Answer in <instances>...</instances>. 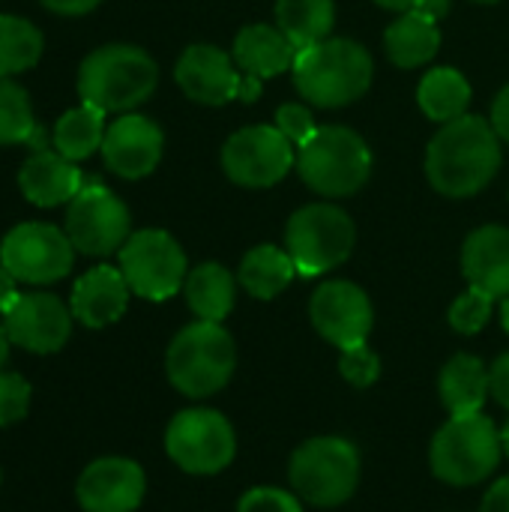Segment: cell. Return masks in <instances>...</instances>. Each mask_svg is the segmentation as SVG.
I'll return each mask as SVG.
<instances>
[{
    "instance_id": "28",
    "label": "cell",
    "mask_w": 509,
    "mask_h": 512,
    "mask_svg": "<svg viewBox=\"0 0 509 512\" xmlns=\"http://www.w3.org/2000/svg\"><path fill=\"white\" fill-rule=\"evenodd\" d=\"M105 111L81 102L78 108L66 111L57 123H54V135L51 144L60 156H66L69 162H81L87 156H93L96 150H102L105 141Z\"/></svg>"
},
{
    "instance_id": "1",
    "label": "cell",
    "mask_w": 509,
    "mask_h": 512,
    "mask_svg": "<svg viewBox=\"0 0 509 512\" xmlns=\"http://www.w3.org/2000/svg\"><path fill=\"white\" fill-rule=\"evenodd\" d=\"M501 168V138L492 123L462 114L441 126L426 150V177L447 198L483 192Z\"/></svg>"
},
{
    "instance_id": "23",
    "label": "cell",
    "mask_w": 509,
    "mask_h": 512,
    "mask_svg": "<svg viewBox=\"0 0 509 512\" xmlns=\"http://www.w3.org/2000/svg\"><path fill=\"white\" fill-rule=\"evenodd\" d=\"M384 48L387 57L399 66V69H417L423 63H429L438 48H441V30L438 21L420 9L402 12L384 33Z\"/></svg>"
},
{
    "instance_id": "5",
    "label": "cell",
    "mask_w": 509,
    "mask_h": 512,
    "mask_svg": "<svg viewBox=\"0 0 509 512\" xmlns=\"http://www.w3.org/2000/svg\"><path fill=\"white\" fill-rule=\"evenodd\" d=\"M297 171L318 195L348 198L369 180L372 153L354 129L318 126V132L297 153Z\"/></svg>"
},
{
    "instance_id": "43",
    "label": "cell",
    "mask_w": 509,
    "mask_h": 512,
    "mask_svg": "<svg viewBox=\"0 0 509 512\" xmlns=\"http://www.w3.org/2000/svg\"><path fill=\"white\" fill-rule=\"evenodd\" d=\"M378 6H384V9H393V12H411V9H417L423 0H375Z\"/></svg>"
},
{
    "instance_id": "45",
    "label": "cell",
    "mask_w": 509,
    "mask_h": 512,
    "mask_svg": "<svg viewBox=\"0 0 509 512\" xmlns=\"http://www.w3.org/2000/svg\"><path fill=\"white\" fill-rule=\"evenodd\" d=\"M501 321H504V330L509 333V297H504V306H501Z\"/></svg>"
},
{
    "instance_id": "19",
    "label": "cell",
    "mask_w": 509,
    "mask_h": 512,
    "mask_svg": "<svg viewBox=\"0 0 509 512\" xmlns=\"http://www.w3.org/2000/svg\"><path fill=\"white\" fill-rule=\"evenodd\" d=\"M462 270L471 288L489 294L492 300L509 297V228L483 225L462 249Z\"/></svg>"
},
{
    "instance_id": "10",
    "label": "cell",
    "mask_w": 509,
    "mask_h": 512,
    "mask_svg": "<svg viewBox=\"0 0 509 512\" xmlns=\"http://www.w3.org/2000/svg\"><path fill=\"white\" fill-rule=\"evenodd\" d=\"M165 450L186 474H219L231 465L237 441L231 423L219 411L192 408L171 420Z\"/></svg>"
},
{
    "instance_id": "9",
    "label": "cell",
    "mask_w": 509,
    "mask_h": 512,
    "mask_svg": "<svg viewBox=\"0 0 509 512\" xmlns=\"http://www.w3.org/2000/svg\"><path fill=\"white\" fill-rule=\"evenodd\" d=\"M120 273L144 300H168L186 282V255L180 243L159 228L135 231L120 249Z\"/></svg>"
},
{
    "instance_id": "15",
    "label": "cell",
    "mask_w": 509,
    "mask_h": 512,
    "mask_svg": "<svg viewBox=\"0 0 509 512\" xmlns=\"http://www.w3.org/2000/svg\"><path fill=\"white\" fill-rule=\"evenodd\" d=\"M309 315L315 330L339 351L366 345L375 321L366 291L354 282H324L309 303Z\"/></svg>"
},
{
    "instance_id": "35",
    "label": "cell",
    "mask_w": 509,
    "mask_h": 512,
    "mask_svg": "<svg viewBox=\"0 0 509 512\" xmlns=\"http://www.w3.org/2000/svg\"><path fill=\"white\" fill-rule=\"evenodd\" d=\"M276 129H279L294 147H303V144L318 132V126H315V120H312V111H309L306 105H294V102H288V105H282V108L276 111Z\"/></svg>"
},
{
    "instance_id": "34",
    "label": "cell",
    "mask_w": 509,
    "mask_h": 512,
    "mask_svg": "<svg viewBox=\"0 0 509 512\" xmlns=\"http://www.w3.org/2000/svg\"><path fill=\"white\" fill-rule=\"evenodd\" d=\"M339 372L345 375V381H348V384H354V387H369V384H375V381H378L381 360H378L366 345H357V348L342 351Z\"/></svg>"
},
{
    "instance_id": "42",
    "label": "cell",
    "mask_w": 509,
    "mask_h": 512,
    "mask_svg": "<svg viewBox=\"0 0 509 512\" xmlns=\"http://www.w3.org/2000/svg\"><path fill=\"white\" fill-rule=\"evenodd\" d=\"M417 9H420V12H426V15H432L435 21H441V18L450 12V0H423Z\"/></svg>"
},
{
    "instance_id": "18",
    "label": "cell",
    "mask_w": 509,
    "mask_h": 512,
    "mask_svg": "<svg viewBox=\"0 0 509 512\" xmlns=\"http://www.w3.org/2000/svg\"><path fill=\"white\" fill-rule=\"evenodd\" d=\"M162 144H165L162 129L153 120L141 114H123L105 129L102 156L114 174L126 180H138L159 165Z\"/></svg>"
},
{
    "instance_id": "29",
    "label": "cell",
    "mask_w": 509,
    "mask_h": 512,
    "mask_svg": "<svg viewBox=\"0 0 509 512\" xmlns=\"http://www.w3.org/2000/svg\"><path fill=\"white\" fill-rule=\"evenodd\" d=\"M294 276H297V267L288 249H279V246H255L252 252H246L240 264V282L258 300H273L291 285Z\"/></svg>"
},
{
    "instance_id": "12",
    "label": "cell",
    "mask_w": 509,
    "mask_h": 512,
    "mask_svg": "<svg viewBox=\"0 0 509 512\" xmlns=\"http://www.w3.org/2000/svg\"><path fill=\"white\" fill-rule=\"evenodd\" d=\"M297 162L294 144L276 126H246L222 147V168L237 186H276Z\"/></svg>"
},
{
    "instance_id": "32",
    "label": "cell",
    "mask_w": 509,
    "mask_h": 512,
    "mask_svg": "<svg viewBox=\"0 0 509 512\" xmlns=\"http://www.w3.org/2000/svg\"><path fill=\"white\" fill-rule=\"evenodd\" d=\"M492 309H495V300L477 288H471L468 294H462L453 306H450V324L456 333H465V336H474L480 333L489 318H492Z\"/></svg>"
},
{
    "instance_id": "25",
    "label": "cell",
    "mask_w": 509,
    "mask_h": 512,
    "mask_svg": "<svg viewBox=\"0 0 509 512\" xmlns=\"http://www.w3.org/2000/svg\"><path fill=\"white\" fill-rule=\"evenodd\" d=\"M183 291H186V303L198 315V321H216V324H222L228 318V312L234 309L237 285H234V276L222 264H213L210 261V264L195 267L186 276Z\"/></svg>"
},
{
    "instance_id": "46",
    "label": "cell",
    "mask_w": 509,
    "mask_h": 512,
    "mask_svg": "<svg viewBox=\"0 0 509 512\" xmlns=\"http://www.w3.org/2000/svg\"><path fill=\"white\" fill-rule=\"evenodd\" d=\"M501 444H504V453L509 456V420L507 426H504V432H501Z\"/></svg>"
},
{
    "instance_id": "37",
    "label": "cell",
    "mask_w": 509,
    "mask_h": 512,
    "mask_svg": "<svg viewBox=\"0 0 509 512\" xmlns=\"http://www.w3.org/2000/svg\"><path fill=\"white\" fill-rule=\"evenodd\" d=\"M489 390L504 408H509V354L498 357L495 366L489 369Z\"/></svg>"
},
{
    "instance_id": "11",
    "label": "cell",
    "mask_w": 509,
    "mask_h": 512,
    "mask_svg": "<svg viewBox=\"0 0 509 512\" xmlns=\"http://www.w3.org/2000/svg\"><path fill=\"white\" fill-rule=\"evenodd\" d=\"M75 246L66 231L48 222L15 225L0 243V264L27 285H51L72 270Z\"/></svg>"
},
{
    "instance_id": "41",
    "label": "cell",
    "mask_w": 509,
    "mask_h": 512,
    "mask_svg": "<svg viewBox=\"0 0 509 512\" xmlns=\"http://www.w3.org/2000/svg\"><path fill=\"white\" fill-rule=\"evenodd\" d=\"M15 282H18V279L0 264V312H3V315H6V312L12 309V303L21 297V294L15 291Z\"/></svg>"
},
{
    "instance_id": "44",
    "label": "cell",
    "mask_w": 509,
    "mask_h": 512,
    "mask_svg": "<svg viewBox=\"0 0 509 512\" xmlns=\"http://www.w3.org/2000/svg\"><path fill=\"white\" fill-rule=\"evenodd\" d=\"M9 345H12V339H9L6 327L0 324V369H3V363H6V357H9Z\"/></svg>"
},
{
    "instance_id": "13",
    "label": "cell",
    "mask_w": 509,
    "mask_h": 512,
    "mask_svg": "<svg viewBox=\"0 0 509 512\" xmlns=\"http://www.w3.org/2000/svg\"><path fill=\"white\" fill-rule=\"evenodd\" d=\"M66 234L72 246L84 255L102 258L132 237L129 234V210L126 204L99 183L81 186V192L69 201L66 210Z\"/></svg>"
},
{
    "instance_id": "21",
    "label": "cell",
    "mask_w": 509,
    "mask_h": 512,
    "mask_svg": "<svg viewBox=\"0 0 509 512\" xmlns=\"http://www.w3.org/2000/svg\"><path fill=\"white\" fill-rule=\"evenodd\" d=\"M81 186V171L57 150H36L18 171V189L36 207L66 204L81 192Z\"/></svg>"
},
{
    "instance_id": "38",
    "label": "cell",
    "mask_w": 509,
    "mask_h": 512,
    "mask_svg": "<svg viewBox=\"0 0 509 512\" xmlns=\"http://www.w3.org/2000/svg\"><path fill=\"white\" fill-rule=\"evenodd\" d=\"M492 126H495L498 138L509 144V84L498 93V99L492 105Z\"/></svg>"
},
{
    "instance_id": "8",
    "label": "cell",
    "mask_w": 509,
    "mask_h": 512,
    "mask_svg": "<svg viewBox=\"0 0 509 512\" xmlns=\"http://www.w3.org/2000/svg\"><path fill=\"white\" fill-rule=\"evenodd\" d=\"M354 222L333 204L300 207L285 228V249L300 276L312 279L339 267L354 249Z\"/></svg>"
},
{
    "instance_id": "31",
    "label": "cell",
    "mask_w": 509,
    "mask_h": 512,
    "mask_svg": "<svg viewBox=\"0 0 509 512\" xmlns=\"http://www.w3.org/2000/svg\"><path fill=\"white\" fill-rule=\"evenodd\" d=\"M33 129H36V120H33V105H30L27 90L12 78H0V147L27 144Z\"/></svg>"
},
{
    "instance_id": "39",
    "label": "cell",
    "mask_w": 509,
    "mask_h": 512,
    "mask_svg": "<svg viewBox=\"0 0 509 512\" xmlns=\"http://www.w3.org/2000/svg\"><path fill=\"white\" fill-rule=\"evenodd\" d=\"M99 3L102 0H42V6L57 15H84V12L96 9Z\"/></svg>"
},
{
    "instance_id": "33",
    "label": "cell",
    "mask_w": 509,
    "mask_h": 512,
    "mask_svg": "<svg viewBox=\"0 0 509 512\" xmlns=\"http://www.w3.org/2000/svg\"><path fill=\"white\" fill-rule=\"evenodd\" d=\"M30 384L21 375L0 372V426H12L27 417Z\"/></svg>"
},
{
    "instance_id": "17",
    "label": "cell",
    "mask_w": 509,
    "mask_h": 512,
    "mask_svg": "<svg viewBox=\"0 0 509 512\" xmlns=\"http://www.w3.org/2000/svg\"><path fill=\"white\" fill-rule=\"evenodd\" d=\"M147 492L141 465L132 459H99L78 477V504L84 512H132Z\"/></svg>"
},
{
    "instance_id": "2",
    "label": "cell",
    "mask_w": 509,
    "mask_h": 512,
    "mask_svg": "<svg viewBox=\"0 0 509 512\" xmlns=\"http://www.w3.org/2000/svg\"><path fill=\"white\" fill-rule=\"evenodd\" d=\"M294 87L318 108H342L360 99L372 84V54L354 39H324L297 51Z\"/></svg>"
},
{
    "instance_id": "47",
    "label": "cell",
    "mask_w": 509,
    "mask_h": 512,
    "mask_svg": "<svg viewBox=\"0 0 509 512\" xmlns=\"http://www.w3.org/2000/svg\"><path fill=\"white\" fill-rule=\"evenodd\" d=\"M477 3H498V0H477Z\"/></svg>"
},
{
    "instance_id": "6",
    "label": "cell",
    "mask_w": 509,
    "mask_h": 512,
    "mask_svg": "<svg viewBox=\"0 0 509 512\" xmlns=\"http://www.w3.org/2000/svg\"><path fill=\"white\" fill-rule=\"evenodd\" d=\"M501 432L489 417L465 414L453 417L432 441V471L450 486H477L501 462Z\"/></svg>"
},
{
    "instance_id": "7",
    "label": "cell",
    "mask_w": 509,
    "mask_h": 512,
    "mask_svg": "<svg viewBox=\"0 0 509 512\" xmlns=\"http://www.w3.org/2000/svg\"><path fill=\"white\" fill-rule=\"evenodd\" d=\"M288 477L303 501L315 507H339L357 489L360 453L345 438H315L291 456Z\"/></svg>"
},
{
    "instance_id": "4",
    "label": "cell",
    "mask_w": 509,
    "mask_h": 512,
    "mask_svg": "<svg viewBox=\"0 0 509 512\" xmlns=\"http://www.w3.org/2000/svg\"><path fill=\"white\" fill-rule=\"evenodd\" d=\"M237 366V348L231 333L216 321H198L183 327L168 345L165 369L171 384L192 399L219 393Z\"/></svg>"
},
{
    "instance_id": "16",
    "label": "cell",
    "mask_w": 509,
    "mask_h": 512,
    "mask_svg": "<svg viewBox=\"0 0 509 512\" xmlns=\"http://www.w3.org/2000/svg\"><path fill=\"white\" fill-rule=\"evenodd\" d=\"M3 327L18 348L33 354H54L72 333V309L45 291L21 294L3 315Z\"/></svg>"
},
{
    "instance_id": "3",
    "label": "cell",
    "mask_w": 509,
    "mask_h": 512,
    "mask_svg": "<svg viewBox=\"0 0 509 512\" xmlns=\"http://www.w3.org/2000/svg\"><path fill=\"white\" fill-rule=\"evenodd\" d=\"M159 84L156 60L135 45H105L84 57L78 69V93L87 105L111 114L132 111L147 102Z\"/></svg>"
},
{
    "instance_id": "40",
    "label": "cell",
    "mask_w": 509,
    "mask_h": 512,
    "mask_svg": "<svg viewBox=\"0 0 509 512\" xmlns=\"http://www.w3.org/2000/svg\"><path fill=\"white\" fill-rule=\"evenodd\" d=\"M483 512H509V477L498 480L483 498Z\"/></svg>"
},
{
    "instance_id": "22",
    "label": "cell",
    "mask_w": 509,
    "mask_h": 512,
    "mask_svg": "<svg viewBox=\"0 0 509 512\" xmlns=\"http://www.w3.org/2000/svg\"><path fill=\"white\" fill-rule=\"evenodd\" d=\"M234 63L243 75L249 78H273L282 75L294 66L297 48L291 45V39L270 24H249L237 33L234 39Z\"/></svg>"
},
{
    "instance_id": "24",
    "label": "cell",
    "mask_w": 509,
    "mask_h": 512,
    "mask_svg": "<svg viewBox=\"0 0 509 512\" xmlns=\"http://www.w3.org/2000/svg\"><path fill=\"white\" fill-rule=\"evenodd\" d=\"M438 390H441V399L453 417L480 414L486 396L492 393L489 390V369L474 354H456L444 366Z\"/></svg>"
},
{
    "instance_id": "14",
    "label": "cell",
    "mask_w": 509,
    "mask_h": 512,
    "mask_svg": "<svg viewBox=\"0 0 509 512\" xmlns=\"http://www.w3.org/2000/svg\"><path fill=\"white\" fill-rule=\"evenodd\" d=\"M174 78L180 90L201 105H225L231 99L255 102L261 93V81L243 75L234 57L216 45H189L177 60Z\"/></svg>"
},
{
    "instance_id": "20",
    "label": "cell",
    "mask_w": 509,
    "mask_h": 512,
    "mask_svg": "<svg viewBox=\"0 0 509 512\" xmlns=\"http://www.w3.org/2000/svg\"><path fill=\"white\" fill-rule=\"evenodd\" d=\"M126 303H129V285L123 273L102 264V267L87 270L75 282L69 309H72V318H78L84 327L99 330V327L114 324L126 312Z\"/></svg>"
},
{
    "instance_id": "36",
    "label": "cell",
    "mask_w": 509,
    "mask_h": 512,
    "mask_svg": "<svg viewBox=\"0 0 509 512\" xmlns=\"http://www.w3.org/2000/svg\"><path fill=\"white\" fill-rule=\"evenodd\" d=\"M237 512H303L300 501L282 489H252L243 495Z\"/></svg>"
},
{
    "instance_id": "30",
    "label": "cell",
    "mask_w": 509,
    "mask_h": 512,
    "mask_svg": "<svg viewBox=\"0 0 509 512\" xmlns=\"http://www.w3.org/2000/svg\"><path fill=\"white\" fill-rule=\"evenodd\" d=\"M42 57V33L15 15H0V78L27 72Z\"/></svg>"
},
{
    "instance_id": "26",
    "label": "cell",
    "mask_w": 509,
    "mask_h": 512,
    "mask_svg": "<svg viewBox=\"0 0 509 512\" xmlns=\"http://www.w3.org/2000/svg\"><path fill=\"white\" fill-rule=\"evenodd\" d=\"M417 102L423 114L435 123H450L462 117L471 105V84L459 69L438 66L423 75L417 87Z\"/></svg>"
},
{
    "instance_id": "27",
    "label": "cell",
    "mask_w": 509,
    "mask_h": 512,
    "mask_svg": "<svg viewBox=\"0 0 509 512\" xmlns=\"http://www.w3.org/2000/svg\"><path fill=\"white\" fill-rule=\"evenodd\" d=\"M333 21H336L333 0H279L276 3V24L297 51L330 39Z\"/></svg>"
}]
</instances>
